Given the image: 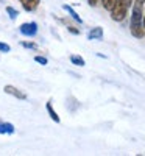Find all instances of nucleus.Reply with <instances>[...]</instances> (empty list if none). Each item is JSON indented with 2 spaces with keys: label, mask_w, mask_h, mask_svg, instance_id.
<instances>
[{
  "label": "nucleus",
  "mask_w": 145,
  "mask_h": 156,
  "mask_svg": "<svg viewBox=\"0 0 145 156\" xmlns=\"http://www.w3.org/2000/svg\"><path fill=\"white\" fill-rule=\"evenodd\" d=\"M145 0H134L133 3V14H131V34L137 39H142L145 36V28L142 25V11H143Z\"/></svg>",
  "instance_id": "obj_1"
},
{
  "label": "nucleus",
  "mask_w": 145,
  "mask_h": 156,
  "mask_svg": "<svg viewBox=\"0 0 145 156\" xmlns=\"http://www.w3.org/2000/svg\"><path fill=\"white\" fill-rule=\"evenodd\" d=\"M129 2H131V0H117V2H115L114 8L111 9V17L115 22H122L125 19L128 6H129Z\"/></svg>",
  "instance_id": "obj_2"
},
{
  "label": "nucleus",
  "mask_w": 145,
  "mask_h": 156,
  "mask_svg": "<svg viewBox=\"0 0 145 156\" xmlns=\"http://www.w3.org/2000/svg\"><path fill=\"white\" fill-rule=\"evenodd\" d=\"M20 33L23 36H34L37 33V25L34 22H27L20 25Z\"/></svg>",
  "instance_id": "obj_3"
},
{
  "label": "nucleus",
  "mask_w": 145,
  "mask_h": 156,
  "mask_svg": "<svg viewBox=\"0 0 145 156\" xmlns=\"http://www.w3.org/2000/svg\"><path fill=\"white\" fill-rule=\"evenodd\" d=\"M3 90H5L6 94H9V95H14V97H16V98H19V100H25V98H27V97H25V94H23V92H20V90H19L17 87L11 86V84H6Z\"/></svg>",
  "instance_id": "obj_4"
},
{
  "label": "nucleus",
  "mask_w": 145,
  "mask_h": 156,
  "mask_svg": "<svg viewBox=\"0 0 145 156\" xmlns=\"http://www.w3.org/2000/svg\"><path fill=\"white\" fill-rule=\"evenodd\" d=\"M20 3H22V6H23L25 11H33V9L37 8L39 0H20Z\"/></svg>",
  "instance_id": "obj_5"
},
{
  "label": "nucleus",
  "mask_w": 145,
  "mask_h": 156,
  "mask_svg": "<svg viewBox=\"0 0 145 156\" xmlns=\"http://www.w3.org/2000/svg\"><path fill=\"white\" fill-rule=\"evenodd\" d=\"M87 37H89V39H101V37H103V30H101L100 27L92 28V30L89 31Z\"/></svg>",
  "instance_id": "obj_6"
},
{
  "label": "nucleus",
  "mask_w": 145,
  "mask_h": 156,
  "mask_svg": "<svg viewBox=\"0 0 145 156\" xmlns=\"http://www.w3.org/2000/svg\"><path fill=\"white\" fill-rule=\"evenodd\" d=\"M14 133V126L11 123H0V134H12Z\"/></svg>",
  "instance_id": "obj_7"
},
{
  "label": "nucleus",
  "mask_w": 145,
  "mask_h": 156,
  "mask_svg": "<svg viewBox=\"0 0 145 156\" xmlns=\"http://www.w3.org/2000/svg\"><path fill=\"white\" fill-rule=\"evenodd\" d=\"M47 111H48V114H50V117L53 119V122H56V123H59L61 122V119H59V115L56 114V111L53 109V106H51V103H47Z\"/></svg>",
  "instance_id": "obj_8"
},
{
  "label": "nucleus",
  "mask_w": 145,
  "mask_h": 156,
  "mask_svg": "<svg viewBox=\"0 0 145 156\" xmlns=\"http://www.w3.org/2000/svg\"><path fill=\"white\" fill-rule=\"evenodd\" d=\"M70 61H72L73 66H78V67H83L84 66V59L81 56H78V55H72L70 56Z\"/></svg>",
  "instance_id": "obj_9"
},
{
  "label": "nucleus",
  "mask_w": 145,
  "mask_h": 156,
  "mask_svg": "<svg viewBox=\"0 0 145 156\" xmlns=\"http://www.w3.org/2000/svg\"><path fill=\"white\" fill-rule=\"evenodd\" d=\"M115 2H117V0H101V3H103V8H104V9H108V11H111V9L114 8Z\"/></svg>",
  "instance_id": "obj_10"
},
{
  "label": "nucleus",
  "mask_w": 145,
  "mask_h": 156,
  "mask_svg": "<svg viewBox=\"0 0 145 156\" xmlns=\"http://www.w3.org/2000/svg\"><path fill=\"white\" fill-rule=\"evenodd\" d=\"M64 9H65V11H69V14H70V16H72V17H73L75 20H78V22H80V23L83 22V20L80 19V16H78L76 12H75V11H73V9L70 8V6H67V5H65V6H64Z\"/></svg>",
  "instance_id": "obj_11"
},
{
  "label": "nucleus",
  "mask_w": 145,
  "mask_h": 156,
  "mask_svg": "<svg viewBox=\"0 0 145 156\" xmlns=\"http://www.w3.org/2000/svg\"><path fill=\"white\" fill-rule=\"evenodd\" d=\"M6 12L9 14V17H11V19H16V17H17V14H19V12H17L14 8H11V6H6Z\"/></svg>",
  "instance_id": "obj_12"
},
{
  "label": "nucleus",
  "mask_w": 145,
  "mask_h": 156,
  "mask_svg": "<svg viewBox=\"0 0 145 156\" xmlns=\"http://www.w3.org/2000/svg\"><path fill=\"white\" fill-rule=\"evenodd\" d=\"M34 61H36V62H39V64H42V66H45V64L48 62L44 56H34Z\"/></svg>",
  "instance_id": "obj_13"
},
{
  "label": "nucleus",
  "mask_w": 145,
  "mask_h": 156,
  "mask_svg": "<svg viewBox=\"0 0 145 156\" xmlns=\"http://www.w3.org/2000/svg\"><path fill=\"white\" fill-rule=\"evenodd\" d=\"M11 47L8 44H3V42H0V51H3V53H6V51H9Z\"/></svg>",
  "instance_id": "obj_14"
},
{
  "label": "nucleus",
  "mask_w": 145,
  "mask_h": 156,
  "mask_svg": "<svg viewBox=\"0 0 145 156\" xmlns=\"http://www.w3.org/2000/svg\"><path fill=\"white\" fill-rule=\"evenodd\" d=\"M23 47H28V48H36V44H30V42H20Z\"/></svg>",
  "instance_id": "obj_15"
},
{
  "label": "nucleus",
  "mask_w": 145,
  "mask_h": 156,
  "mask_svg": "<svg viewBox=\"0 0 145 156\" xmlns=\"http://www.w3.org/2000/svg\"><path fill=\"white\" fill-rule=\"evenodd\" d=\"M87 2H89L90 6H97L98 5V0H87Z\"/></svg>",
  "instance_id": "obj_16"
},
{
  "label": "nucleus",
  "mask_w": 145,
  "mask_h": 156,
  "mask_svg": "<svg viewBox=\"0 0 145 156\" xmlns=\"http://www.w3.org/2000/svg\"><path fill=\"white\" fill-rule=\"evenodd\" d=\"M69 31H70V33H73V34H80V31H78L76 28H73V27H69Z\"/></svg>",
  "instance_id": "obj_17"
},
{
  "label": "nucleus",
  "mask_w": 145,
  "mask_h": 156,
  "mask_svg": "<svg viewBox=\"0 0 145 156\" xmlns=\"http://www.w3.org/2000/svg\"><path fill=\"white\" fill-rule=\"evenodd\" d=\"M142 25H143V28H145V16L142 17Z\"/></svg>",
  "instance_id": "obj_18"
}]
</instances>
